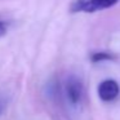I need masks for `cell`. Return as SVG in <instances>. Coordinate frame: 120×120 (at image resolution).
Here are the masks:
<instances>
[{"mask_svg":"<svg viewBox=\"0 0 120 120\" xmlns=\"http://www.w3.org/2000/svg\"><path fill=\"white\" fill-rule=\"evenodd\" d=\"M5 109H7V99L0 97V115L5 111Z\"/></svg>","mask_w":120,"mask_h":120,"instance_id":"cell-5","label":"cell"},{"mask_svg":"<svg viewBox=\"0 0 120 120\" xmlns=\"http://www.w3.org/2000/svg\"><path fill=\"white\" fill-rule=\"evenodd\" d=\"M65 93L67 97V101L72 106H78L83 99L84 86L81 80L75 75H70L65 83Z\"/></svg>","mask_w":120,"mask_h":120,"instance_id":"cell-2","label":"cell"},{"mask_svg":"<svg viewBox=\"0 0 120 120\" xmlns=\"http://www.w3.org/2000/svg\"><path fill=\"white\" fill-rule=\"evenodd\" d=\"M120 93V86L117 81L112 79H106L98 85V96L103 102L114 101Z\"/></svg>","mask_w":120,"mask_h":120,"instance_id":"cell-3","label":"cell"},{"mask_svg":"<svg viewBox=\"0 0 120 120\" xmlns=\"http://www.w3.org/2000/svg\"><path fill=\"white\" fill-rule=\"evenodd\" d=\"M120 0H76L71 5V12H84V13H94L103 9L111 8L117 4Z\"/></svg>","mask_w":120,"mask_h":120,"instance_id":"cell-1","label":"cell"},{"mask_svg":"<svg viewBox=\"0 0 120 120\" xmlns=\"http://www.w3.org/2000/svg\"><path fill=\"white\" fill-rule=\"evenodd\" d=\"M5 34H7V26H5V23H4V22L0 21V38L4 36Z\"/></svg>","mask_w":120,"mask_h":120,"instance_id":"cell-6","label":"cell"},{"mask_svg":"<svg viewBox=\"0 0 120 120\" xmlns=\"http://www.w3.org/2000/svg\"><path fill=\"white\" fill-rule=\"evenodd\" d=\"M92 62L97 63V62H102V61H110L114 60V56L110 54L107 52H98V53H93V56L90 57Z\"/></svg>","mask_w":120,"mask_h":120,"instance_id":"cell-4","label":"cell"}]
</instances>
